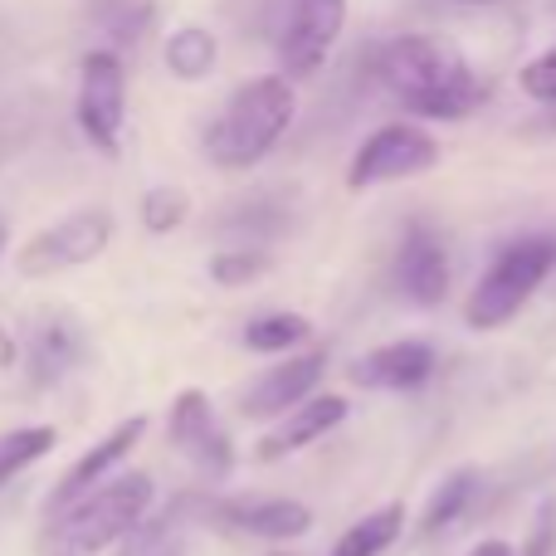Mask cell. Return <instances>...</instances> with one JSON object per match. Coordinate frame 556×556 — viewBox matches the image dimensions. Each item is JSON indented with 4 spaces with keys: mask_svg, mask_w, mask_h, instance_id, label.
<instances>
[{
    "mask_svg": "<svg viewBox=\"0 0 556 556\" xmlns=\"http://www.w3.org/2000/svg\"><path fill=\"white\" fill-rule=\"evenodd\" d=\"M142 440H147V415H127L117 430H108L103 440H98L93 450H88L84 459H78L74 469H68L64 479L54 483V493H49V508L64 513V508H74L78 498H88L98 483L113 479V469H117V464H123Z\"/></svg>",
    "mask_w": 556,
    "mask_h": 556,
    "instance_id": "obj_12",
    "label": "cell"
},
{
    "mask_svg": "<svg viewBox=\"0 0 556 556\" xmlns=\"http://www.w3.org/2000/svg\"><path fill=\"white\" fill-rule=\"evenodd\" d=\"M405 532V503H386V508L356 518L352 528L337 538L332 556H386Z\"/></svg>",
    "mask_w": 556,
    "mask_h": 556,
    "instance_id": "obj_18",
    "label": "cell"
},
{
    "mask_svg": "<svg viewBox=\"0 0 556 556\" xmlns=\"http://www.w3.org/2000/svg\"><path fill=\"white\" fill-rule=\"evenodd\" d=\"M264 269H269L264 244H230V250H220L211 260V278L220 288H244V283H254Z\"/></svg>",
    "mask_w": 556,
    "mask_h": 556,
    "instance_id": "obj_22",
    "label": "cell"
},
{
    "mask_svg": "<svg viewBox=\"0 0 556 556\" xmlns=\"http://www.w3.org/2000/svg\"><path fill=\"white\" fill-rule=\"evenodd\" d=\"M518 88L542 108H556V45H547L542 54H532L518 68Z\"/></svg>",
    "mask_w": 556,
    "mask_h": 556,
    "instance_id": "obj_24",
    "label": "cell"
},
{
    "mask_svg": "<svg viewBox=\"0 0 556 556\" xmlns=\"http://www.w3.org/2000/svg\"><path fill=\"white\" fill-rule=\"evenodd\" d=\"M440 166V137L425 132L420 123H381L362 147L352 152L346 166V191H376V186H395L425 176Z\"/></svg>",
    "mask_w": 556,
    "mask_h": 556,
    "instance_id": "obj_6",
    "label": "cell"
},
{
    "mask_svg": "<svg viewBox=\"0 0 556 556\" xmlns=\"http://www.w3.org/2000/svg\"><path fill=\"white\" fill-rule=\"evenodd\" d=\"M342 29H346V0H293L283 20V35H278V64H283V74L293 84L323 74Z\"/></svg>",
    "mask_w": 556,
    "mask_h": 556,
    "instance_id": "obj_8",
    "label": "cell"
},
{
    "mask_svg": "<svg viewBox=\"0 0 556 556\" xmlns=\"http://www.w3.org/2000/svg\"><path fill=\"white\" fill-rule=\"evenodd\" d=\"M298 117V93L288 74H260L235 88L225 113L205 127V156L220 172H250L288 137Z\"/></svg>",
    "mask_w": 556,
    "mask_h": 556,
    "instance_id": "obj_2",
    "label": "cell"
},
{
    "mask_svg": "<svg viewBox=\"0 0 556 556\" xmlns=\"http://www.w3.org/2000/svg\"><path fill=\"white\" fill-rule=\"evenodd\" d=\"M346 410L352 405L342 401V395H307L298 410H288L283 420H278V430H269L260 440V450H254V459L260 464H278V459H288V454H298V450H307V444H317L323 434H332L337 425L346 420Z\"/></svg>",
    "mask_w": 556,
    "mask_h": 556,
    "instance_id": "obj_14",
    "label": "cell"
},
{
    "mask_svg": "<svg viewBox=\"0 0 556 556\" xmlns=\"http://www.w3.org/2000/svg\"><path fill=\"white\" fill-rule=\"evenodd\" d=\"M54 444H59L54 425H25V430L0 434V489H5V483L15 479L20 469H29V464L45 459Z\"/></svg>",
    "mask_w": 556,
    "mask_h": 556,
    "instance_id": "obj_21",
    "label": "cell"
},
{
    "mask_svg": "<svg viewBox=\"0 0 556 556\" xmlns=\"http://www.w3.org/2000/svg\"><path fill=\"white\" fill-rule=\"evenodd\" d=\"M84 362V327L68 313H45L35 327H29V366H35L39 381H59L74 366Z\"/></svg>",
    "mask_w": 556,
    "mask_h": 556,
    "instance_id": "obj_16",
    "label": "cell"
},
{
    "mask_svg": "<svg viewBox=\"0 0 556 556\" xmlns=\"http://www.w3.org/2000/svg\"><path fill=\"white\" fill-rule=\"evenodd\" d=\"M78 132L88 137V147L113 156L123 147L127 127V68L117 49H88L78 64V98H74Z\"/></svg>",
    "mask_w": 556,
    "mask_h": 556,
    "instance_id": "obj_7",
    "label": "cell"
},
{
    "mask_svg": "<svg viewBox=\"0 0 556 556\" xmlns=\"http://www.w3.org/2000/svg\"><path fill=\"white\" fill-rule=\"evenodd\" d=\"M346 376L356 386H366V391H415V386H425L434 376V346L420 342V337L371 346V352L356 356Z\"/></svg>",
    "mask_w": 556,
    "mask_h": 556,
    "instance_id": "obj_13",
    "label": "cell"
},
{
    "mask_svg": "<svg viewBox=\"0 0 556 556\" xmlns=\"http://www.w3.org/2000/svg\"><path fill=\"white\" fill-rule=\"evenodd\" d=\"M552 552H556V508L542 513L538 532H532V542H528V552L522 556H552Z\"/></svg>",
    "mask_w": 556,
    "mask_h": 556,
    "instance_id": "obj_25",
    "label": "cell"
},
{
    "mask_svg": "<svg viewBox=\"0 0 556 556\" xmlns=\"http://www.w3.org/2000/svg\"><path fill=\"white\" fill-rule=\"evenodd\" d=\"M376 78L401 98L410 113L430 123H459L473 117L489 98V84L464 64L454 49L430 35H395L376 49Z\"/></svg>",
    "mask_w": 556,
    "mask_h": 556,
    "instance_id": "obj_1",
    "label": "cell"
},
{
    "mask_svg": "<svg viewBox=\"0 0 556 556\" xmlns=\"http://www.w3.org/2000/svg\"><path fill=\"white\" fill-rule=\"evenodd\" d=\"M162 59L181 84H205V78L215 74V64H220V39H215L205 25H181L166 35Z\"/></svg>",
    "mask_w": 556,
    "mask_h": 556,
    "instance_id": "obj_17",
    "label": "cell"
},
{
    "mask_svg": "<svg viewBox=\"0 0 556 556\" xmlns=\"http://www.w3.org/2000/svg\"><path fill=\"white\" fill-rule=\"evenodd\" d=\"M395 288L415 307H440L450 298V250L430 225H410L395 250Z\"/></svg>",
    "mask_w": 556,
    "mask_h": 556,
    "instance_id": "obj_11",
    "label": "cell"
},
{
    "mask_svg": "<svg viewBox=\"0 0 556 556\" xmlns=\"http://www.w3.org/2000/svg\"><path fill=\"white\" fill-rule=\"evenodd\" d=\"M473 498H479V469H454L450 479L434 489V498L425 503L420 538H440V532H450L454 522L473 508Z\"/></svg>",
    "mask_w": 556,
    "mask_h": 556,
    "instance_id": "obj_19",
    "label": "cell"
},
{
    "mask_svg": "<svg viewBox=\"0 0 556 556\" xmlns=\"http://www.w3.org/2000/svg\"><path fill=\"white\" fill-rule=\"evenodd\" d=\"M469 556H518L513 552V542H503V538H489V542H479Z\"/></svg>",
    "mask_w": 556,
    "mask_h": 556,
    "instance_id": "obj_26",
    "label": "cell"
},
{
    "mask_svg": "<svg viewBox=\"0 0 556 556\" xmlns=\"http://www.w3.org/2000/svg\"><path fill=\"white\" fill-rule=\"evenodd\" d=\"M313 337V323L303 313H269V317H254L244 327V346L250 352H264V356H278V352H298V346Z\"/></svg>",
    "mask_w": 556,
    "mask_h": 556,
    "instance_id": "obj_20",
    "label": "cell"
},
{
    "mask_svg": "<svg viewBox=\"0 0 556 556\" xmlns=\"http://www.w3.org/2000/svg\"><path fill=\"white\" fill-rule=\"evenodd\" d=\"M5 244H10V225L0 220V254H5Z\"/></svg>",
    "mask_w": 556,
    "mask_h": 556,
    "instance_id": "obj_27",
    "label": "cell"
},
{
    "mask_svg": "<svg viewBox=\"0 0 556 556\" xmlns=\"http://www.w3.org/2000/svg\"><path fill=\"white\" fill-rule=\"evenodd\" d=\"M327 376V352H303V356H288V362L269 366L264 376H254L240 395V415L244 420H283L288 410L317 395Z\"/></svg>",
    "mask_w": 556,
    "mask_h": 556,
    "instance_id": "obj_10",
    "label": "cell"
},
{
    "mask_svg": "<svg viewBox=\"0 0 556 556\" xmlns=\"http://www.w3.org/2000/svg\"><path fill=\"white\" fill-rule=\"evenodd\" d=\"M215 518L260 542H298L313 532V508L293 498H225Z\"/></svg>",
    "mask_w": 556,
    "mask_h": 556,
    "instance_id": "obj_15",
    "label": "cell"
},
{
    "mask_svg": "<svg viewBox=\"0 0 556 556\" xmlns=\"http://www.w3.org/2000/svg\"><path fill=\"white\" fill-rule=\"evenodd\" d=\"M156 503L152 473H113L108 483H98L88 498H78L68 508V518L54 528V547L64 556H98L117 547L123 538H132L142 528V518Z\"/></svg>",
    "mask_w": 556,
    "mask_h": 556,
    "instance_id": "obj_4",
    "label": "cell"
},
{
    "mask_svg": "<svg viewBox=\"0 0 556 556\" xmlns=\"http://www.w3.org/2000/svg\"><path fill=\"white\" fill-rule=\"evenodd\" d=\"M186 215H191V195L176 191V186H152V191L142 195V225H147L152 235L181 230Z\"/></svg>",
    "mask_w": 556,
    "mask_h": 556,
    "instance_id": "obj_23",
    "label": "cell"
},
{
    "mask_svg": "<svg viewBox=\"0 0 556 556\" xmlns=\"http://www.w3.org/2000/svg\"><path fill=\"white\" fill-rule=\"evenodd\" d=\"M166 430H172V444L201 473L225 479V473L235 469V444H230V434H225L220 415H215L211 395H205L201 386H191V391H181L172 401V420H166Z\"/></svg>",
    "mask_w": 556,
    "mask_h": 556,
    "instance_id": "obj_9",
    "label": "cell"
},
{
    "mask_svg": "<svg viewBox=\"0 0 556 556\" xmlns=\"http://www.w3.org/2000/svg\"><path fill=\"white\" fill-rule=\"evenodd\" d=\"M117 220L113 211H98V205H84V211H68L64 220L45 225L39 235H29L25 250L15 254V269L25 278H54L68 269H84L98 254L113 244Z\"/></svg>",
    "mask_w": 556,
    "mask_h": 556,
    "instance_id": "obj_5",
    "label": "cell"
},
{
    "mask_svg": "<svg viewBox=\"0 0 556 556\" xmlns=\"http://www.w3.org/2000/svg\"><path fill=\"white\" fill-rule=\"evenodd\" d=\"M552 274H556V235H518L479 274L469 303H464V323L473 332H493V327L513 323Z\"/></svg>",
    "mask_w": 556,
    "mask_h": 556,
    "instance_id": "obj_3",
    "label": "cell"
}]
</instances>
